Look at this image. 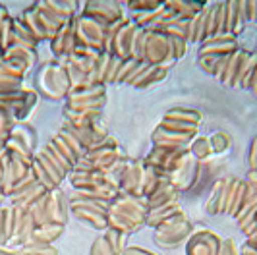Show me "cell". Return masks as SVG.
Returning <instances> with one entry per match:
<instances>
[{"label": "cell", "instance_id": "cell-18", "mask_svg": "<svg viewBox=\"0 0 257 255\" xmlns=\"http://www.w3.org/2000/svg\"><path fill=\"white\" fill-rule=\"evenodd\" d=\"M20 20L26 24V27L33 33V37L37 39V43H43V41H49V31H47V27L43 24V20H41V16H39L37 8L35 6H31V8H27L22 12L20 16Z\"/></svg>", "mask_w": 257, "mask_h": 255}, {"label": "cell", "instance_id": "cell-10", "mask_svg": "<svg viewBox=\"0 0 257 255\" xmlns=\"http://www.w3.org/2000/svg\"><path fill=\"white\" fill-rule=\"evenodd\" d=\"M136 29H138V26L132 20H128L124 26L120 27V31L114 35L110 47L106 49V54L118 56L122 60L134 58V35H136Z\"/></svg>", "mask_w": 257, "mask_h": 255}, {"label": "cell", "instance_id": "cell-15", "mask_svg": "<svg viewBox=\"0 0 257 255\" xmlns=\"http://www.w3.org/2000/svg\"><path fill=\"white\" fill-rule=\"evenodd\" d=\"M195 140L192 136H186V134H178V132H172L163 126H157V130L151 136V141L157 147H167V149H188L190 143Z\"/></svg>", "mask_w": 257, "mask_h": 255}, {"label": "cell", "instance_id": "cell-1", "mask_svg": "<svg viewBox=\"0 0 257 255\" xmlns=\"http://www.w3.org/2000/svg\"><path fill=\"white\" fill-rule=\"evenodd\" d=\"M108 228H114L122 234H134L145 226L149 215V203L145 197L128 195L118 191L108 207Z\"/></svg>", "mask_w": 257, "mask_h": 255}, {"label": "cell", "instance_id": "cell-47", "mask_svg": "<svg viewBox=\"0 0 257 255\" xmlns=\"http://www.w3.org/2000/svg\"><path fill=\"white\" fill-rule=\"evenodd\" d=\"M238 247H236V243H234V240L232 238H228V240H222L220 242V251L219 255H238Z\"/></svg>", "mask_w": 257, "mask_h": 255}, {"label": "cell", "instance_id": "cell-14", "mask_svg": "<svg viewBox=\"0 0 257 255\" xmlns=\"http://www.w3.org/2000/svg\"><path fill=\"white\" fill-rule=\"evenodd\" d=\"M70 215V199L66 197V193L60 188L49 191V201H47V211L45 218L47 222H60L66 224Z\"/></svg>", "mask_w": 257, "mask_h": 255}, {"label": "cell", "instance_id": "cell-48", "mask_svg": "<svg viewBox=\"0 0 257 255\" xmlns=\"http://www.w3.org/2000/svg\"><path fill=\"white\" fill-rule=\"evenodd\" d=\"M122 255H157V253L149 251V249H143V247H140V245H128Z\"/></svg>", "mask_w": 257, "mask_h": 255}, {"label": "cell", "instance_id": "cell-36", "mask_svg": "<svg viewBox=\"0 0 257 255\" xmlns=\"http://www.w3.org/2000/svg\"><path fill=\"white\" fill-rule=\"evenodd\" d=\"M238 10L242 24L257 22V0H238Z\"/></svg>", "mask_w": 257, "mask_h": 255}, {"label": "cell", "instance_id": "cell-16", "mask_svg": "<svg viewBox=\"0 0 257 255\" xmlns=\"http://www.w3.org/2000/svg\"><path fill=\"white\" fill-rule=\"evenodd\" d=\"M247 56L249 52L238 49L236 52H232L230 60L224 66L222 74H220V83H224L226 87H232V89H238V81H240V74H242V68L244 64L247 62Z\"/></svg>", "mask_w": 257, "mask_h": 255}, {"label": "cell", "instance_id": "cell-3", "mask_svg": "<svg viewBox=\"0 0 257 255\" xmlns=\"http://www.w3.org/2000/svg\"><path fill=\"white\" fill-rule=\"evenodd\" d=\"M190 234H192V224L186 218L184 211H180L178 215L165 220L159 228H155V242L163 247H176Z\"/></svg>", "mask_w": 257, "mask_h": 255}, {"label": "cell", "instance_id": "cell-37", "mask_svg": "<svg viewBox=\"0 0 257 255\" xmlns=\"http://www.w3.org/2000/svg\"><path fill=\"white\" fill-rule=\"evenodd\" d=\"M167 0H136L132 2L130 6H126L130 12H153V10H159L161 6H165Z\"/></svg>", "mask_w": 257, "mask_h": 255}, {"label": "cell", "instance_id": "cell-2", "mask_svg": "<svg viewBox=\"0 0 257 255\" xmlns=\"http://www.w3.org/2000/svg\"><path fill=\"white\" fill-rule=\"evenodd\" d=\"M37 89L49 99H62L70 91V81L62 64L45 62L37 74Z\"/></svg>", "mask_w": 257, "mask_h": 255}, {"label": "cell", "instance_id": "cell-12", "mask_svg": "<svg viewBox=\"0 0 257 255\" xmlns=\"http://www.w3.org/2000/svg\"><path fill=\"white\" fill-rule=\"evenodd\" d=\"M143 182H145V163L143 161H130L124 176L120 180V191L128 195L143 197Z\"/></svg>", "mask_w": 257, "mask_h": 255}, {"label": "cell", "instance_id": "cell-29", "mask_svg": "<svg viewBox=\"0 0 257 255\" xmlns=\"http://www.w3.org/2000/svg\"><path fill=\"white\" fill-rule=\"evenodd\" d=\"M165 4L174 14H178L182 20H192V18H195L197 14L203 10V8H199L197 4H193L190 0H167Z\"/></svg>", "mask_w": 257, "mask_h": 255}, {"label": "cell", "instance_id": "cell-28", "mask_svg": "<svg viewBox=\"0 0 257 255\" xmlns=\"http://www.w3.org/2000/svg\"><path fill=\"white\" fill-rule=\"evenodd\" d=\"M64 68L66 76H68V81H70V89L72 87H79V85H87V74L77 66L74 60L70 58H64V60H58Z\"/></svg>", "mask_w": 257, "mask_h": 255}, {"label": "cell", "instance_id": "cell-22", "mask_svg": "<svg viewBox=\"0 0 257 255\" xmlns=\"http://www.w3.org/2000/svg\"><path fill=\"white\" fill-rule=\"evenodd\" d=\"M2 58L22 64V66H26L27 70H29V68L35 64V60H37V51H31V49H24V47L12 45V47H8V49L4 51Z\"/></svg>", "mask_w": 257, "mask_h": 255}, {"label": "cell", "instance_id": "cell-17", "mask_svg": "<svg viewBox=\"0 0 257 255\" xmlns=\"http://www.w3.org/2000/svg\"><path fill=\"white\" fill-rule=\"evenodd\" d=\"M64 120L79 128H95L103 120V108H91V110H70L64 108Z\"/></svg>", "mask_w": 257, "mask_h": 255}, {"label": "cell", "instance_id": "cell-50", "mask_svg": "<svg viewBox=\"0 0 257 255\" xmlns=\"http://www.w3.org/2000/svg\"><path fill=\"white\" fill-rule=\"evenodd\" d=\"M0 255H24L22 247H10V245H0Z\"/></svg>", "mask_w": 257, "mask_h": 255}, {"label": "cell", "instance_id": "cell-49", "mask_svg": "<svg viewBox=\"0 0 257 255\" xmlns=\"http://www.w3.org/2000/svg\"><path fill=\"white\" fill-rule=\"evenodd\" d=\"M244 182L247 184V188H249V190L257 191V170H249Z\"/></svg>", "mask_w": 257, "mask_h": 255}, {"label": "cell", "instance_id": "cell-30", "mask_svg": "<svg viewBox=\"0 0 257 255\" xmlns=\"http://www.w3.org/2000/svg\"><path fill=\"white\" fill-rule=\"evenodd\" d=\"M257 72V52H249L247 56V62L242 68V74H240V81H238V89H249V83L255 76Z\"/></svg>", "mask_w": 257, "mask_h": 255}, {"label": "cell", "instance_id": "cell-11", "mask_svg": "<svg viewBox=\"0 0 257 255\" xmlns=\"http://www.w3.org/2000/svg\"><path fill=\"white\" fill-rule=\"evenodd\" d=\"M167 76L168 68H165V66H149V64L145 62H140L126 85H132L134 89H145L149 85H155V83L163 81Z\"/></svg>", "mask_w": 257, "mask_h": 255}, {"label": "cell", "instance_id": "cell-5", "mask_svg": "<svg viewBox=\"0 0 257 255\" xmlns=\"http://www.w3.org/2000/svg\"><path fill=\"white\" fill-rule=\"evenodd\" d=\"M143 62L149 64V66H165L168 70L176 64V60L170 56V43H168V37L165 33L147 31Z\"/></svg>", "mask_w": 257, "mask_h": 255}, {"label": "cell", "instance_id": "cell-53", "mask_svg": "<svg viewBox=\"0 0 257 255\" xmlns=\"http://www.w3.org/2000/svg\"><path fill=\"white\" fill-rule=\"evenodd\" d=\"M132 2H136V0H124V4H126V6H130Z\"/></svg>", "mask_w": 257, "mask_h": 255}, {"label": "cell", "instance_id": "cell-54", "mask_svg": "<svg viewBox=\"0 0 257 255\" xmlns=\"http://www.w3.org/2000/svg\"><path fill=\"white\" fill-rule=\"evenodd\" d=\"M118 2H120V4H122V2H124V0H118Z\"/></svg>", "mask_w": 257, "mask_h": 255}, {"label": "cell", "instance_id": "cell-27", "mask_svg": "<svg viewBox=\"0 0 257 255\" xmlns=\"http://www.w3.org/2000/svg\"><path fill=\"white\" fill-rule=\"evenodd\" d=\"M224 4V12H226V18H228V29H230L232 35H240L244 31L245 24H242L240 20V10H238V0H222Z\"/></svg>", "mask_w": 257, "mask_h": 255}, {"label": "cell", "instance_id": "cell-8", "mask_svg": "<svg viewBox=\"0 0 257 255\" xmlns=\"http://www.w3.org/2000/svg\"><path fill=\"white\" fill-rule=\"evenodd\" d=\"M220 240L217 234L209 230H197L190 234L186 243V255H219Z\"/></svg>", "mask_w": 257, "mask_h": 255}, {"label": "cell", "instance_id": "cell-26", "mask_svg": "<svg viewBox=\"0 0 257 255\" xmlns=\"http://www.w3.org/2000/svg\"><path fill=\"white\" fill-rule=\"evenodd\" d=\"M47 8H51L52 12H56L58 16H62L66 20H72L76 18V12L79 8V2L77 0H41Z\"/></svg>", "mask_w": 257, "mask_h": 255}, {"label": "cell", "instance_id": "cell-21", "mask_svg": "<svg viewBox=\"0 0 257 255\" xmlns=\"http://www.w3.org/2000/svg\"><path fill=\"white\" fill-rule=\"evenodd\" d=\"M180 211H182L180 201L165 205V207H159V209H151V211H149V215H147V218H145V224H147V226H151V228H159L165 220L172 218L174 215H178Z\"/></svg>", "mask_w": 257, "mask_h": 255}, {"label": "cell", "instance_id": "cell-35", "mask_svg": "<svg viewBox=\"0 0 257 255\" xmlns=\"http://www.w3.org/2000/svg\"><path fill=\"white\" fill-rule=\"evenodd\" d=\"M14 43V18H6L4 22H0V49L2 54L8 47H12Z\"/></svg>", "mask_w": 257, "mask_h": 255}, {"label": "cell", "instance_id": "cell-6", "mask_svg": "<svg viewBox=\"0 0 257 255\" xmlns=\"http://www.w3.org/2000/svg\"><path fill=\"white\" fill-rule=\"evenodd\" d=\"M104 31L106 27L93 18H87L83 14L76 16V45L79 47H89L104 52Z\"/></svg>", "mask_w": 257, "mask_h": 255}, {"label": "cell", "instance_id": "cell-46", "mask_svg": "<svg viewBox=\"0 0 257 255\" xmlns=\"http://www.w3.org/2000/svg\"><path fill=\"white\" fill-rule=\"evenodd\" d=\"M247 166L249 170H257V136L251 140L249 151H247Z\"/></svg>", "mask_w": 257, "mask_h": 255}, {"label": "cell", "instance_id": "cell-38", "mask_svg": "<svg viewBox=\"0 0 257 255\" xmlns=\"http://www.w3.org/2000/svg\"><path fill=\"white\" fill-rule=\"evenodd\" d=\"M58 136H60V138H62V140H64L66 143L70 145V147H72V151H74V153H76L77 157H79V159H81L83 155L87 153V147H85V145H83L81 141L77 140V138H76V136H74V134H72V132H68L66 128H60V132H58Z\"/></svg>", "mask_w": 257, "mask_h": 255}, {"label": "cell", "instance_id": "cell-45", "mask_svg": "<svg viewBox=\"0 0 257 255\" xmlns=\"http://www.w3.org/2000/svg\"><path fill=\"white\" fill-rule=\"evenodd\" d=\"M120 66H122V58L112 56V62H110V68H108V76H106V85H116V77H118Z\"/></svg>", "mask_w": 257, "mask_h": 255}, {"label": "cell", "instance_id": "cell-34", "mask_svg": "<svg viewBox=\"0 0 257 255\" xmlns=\"http://www.w3.org/2000/svg\"><path fill=\"white\" fill-rule=\"evenodd\" d=\"M222 184H224V178L217 180V184L213 186L211 190V195L205 203V211L211 213V215H219L220 213V201H222Z\"/></svg>", "mask_w": 257, "mask_h": 255}, {"label": "cell", "instance_id": "cell-41", "mask_svg": "<svg viewBox=\"0 0 257 255\" xmlns=\"http://www.w3.org/2000/svg\"><path fill=\"white\" fill-rule=\"evenodd\" d=\"M201 20H203V10L197 14L195 18L190 20V26H188V45L190 43H199V35H201Z\"/></svg>", "mask_w": 257, "mask_h": 255}, {"label": "cell", "instance_id": "cell-52", "mask_svg": "<svg viewBox=\"0 0 257 255\" xmlns=\"http://www.w3.org/2000/svg\"><path fill=\"white\" fill-rule=\"evenodd\" d=\"M249 91H251L253 95H257V72H255V76H253V79H251V83H249Z\"/></svg>", "mask_w": 257, "mask_h": 255}, {"label": "cell", "instance_id": "cell-44", "mask_svg": "<svg viewBox=\"0 0 257 255\" xmlns=\"http://www.w3.org/2000/svg\"><path fill=\"white\" fill-rule=\"evenodd\" d=\"M89 255H116V253L110 249V245L104 240V236H99L95 242L91 243Z\"/></svg>", "mask_w": 257, "mask_h": 255}, {"label": "cell", "instance_id": "cell-4", "mask_svg": "<svg viewBox=\"0 0 257 255\" xmlns=\"http://www.w3.org/2000/svg\"><path fill=\"white\" fill-rule=\"evenodd\" d=\"M188 151L190 149H167V147H157V145H153V149L143 159V163L153 166L157 170H161L163 174H167L168 178H172V174L186 161Z\"/></svg>", "mask_w": 257, "mask_h": 255}, {"label": "cell", "instance_id": "cell-55", "mask_svg": "<svg viewBox=\"0 0 257 255\" xmlns=\"http://www.w3.org/2000/svg\"><path fill=\"white\" fill-rule=\"evenodd\" d=\"M0 56H2V49H0Z\"/></svg>", "mask_w": 257, "mask_h": 255}, {"label": "cell", "instance_id": "cell-25", "mask_svg": "<svg viewBox=\"0 0 257 255\" xmlns=\"http://www.w3.org/2000/svg\"><path fill=\"white\" fill-rule=\"evenodd\" d=\"M64 226L66 224H60V222H47V224H41V226L35 228V232H33L31 238H35V240H39V242L52 243V242H56V238L62 236Z\"/></svg>", "mask_w": 257, "mask_h": 255}, {"label": "cell", "instance_id": "cell-7", "mask_svg": "<svg viewBox=\"0 0 257 255\" xmlns=\"http://www.w3.org/2000/svg\"><path fill=\"white\" fill-rule=\"evenodd\" d=\"M83 16L93 18L95 22H99L101 26L108 27L118 20L124 18L122 12V4L118 0H87L83 4Z\"/></svg>", "mask_w": 257, "mask_h": 255}, {"label": "cell", "instance_id": "cell-39", "mask_svg": "<svg viewBox=\"0 0 257 255\" xmlns=\"http://www.w3.org/2000/svg\"><path fill=\"white\" fill-rule=\"evenodd\" d=\"M138 64H140V60H136V58L122 60V66H120V70H118V77H116V83L126 85V83H128V79L132 77V74H134V70L138 68Z\"/></svg>", "mask_w": 257, "mask_h": 255}, {"label": "cell", "instance_id": "cell-42", "mask_svg": "<svg viewBox=\"0 0 257 255\" xmlns=\"http://www.w3.org/2000/svg\"><path fill=\"white\" fill-rule=\"evenodd\" d=\"M168 43H170V56L178 62L180 58H184V54L188 51V43L180 37H168Z\"/></svg>", "mask_w": 257, "mask_h": 255}, {"label": "cell", "instance_id": "cell-20", "mask_svg": "<svg viewBox=\"0 0 257 255\" xmlns=\"http://www.w3.org/2000/svg\"><path fill=\"white\" fill-rule=\"evenodd\" d=\"M215 33H219V2L213 4L211 8H203V20H201V35L199 43L213 37Z\"/></svg>", "mask_w": 257, "mask_h": 255}, {"label": "cell", "instance_id": "cell-40", "mask_svg": "<svg viewBox=\"0 0 257 255\" xmlns=\"http://www.w3.org/2000/svg\"><path fill=\"white\" fill-rule=\"evenodd\" d=\"M51 141H52V145H54V147H56L60 153L64 155V157L68 159V161H70V163H72V165H76L77 161H79V157H77V155L72 151V147H70V145H68V143H66V141L62 140L58 134H56V136H52Z\"/></svg>", "mask_w": 257, "mask_h": 255}, {"label": "cell", "instance_id": "cell-9", "mask_svg": "<svg viewBox=\"0 0 257 255\" xmlns=\"http://www.w3.org/2000/svg\"><path fill=\"white\" fill-rule=\"evenodd\" d=\"M49 43H51V51L56 56V60L68 58L76 49V18L68 20Z\"/></svg>", "mask_w": 257, "mask_h": 255}, {"label": "cell", "instance_id": "cell-56", "mask_svg": "<svg viewBox=\"0 0 257 255\" xmlns=\"http://www.w3.org/2000/svg\"><path fill=\"white\" fill-rule=\"evenodd\" d=\"M0 6H2V4H0Z\"/></svg>", "mask_w": 257, "mask_h": 255}, {"label": "cell", "instance_id": "cell-13", "mask_svg": "<svg viewBox=\"0 0 257 255\" xmlns=\"http://www.w3.org/2000/svg\"><path fill=\"white\" fill-rule=\"evenodd\" d=\"M240 49L236 35L232 33H215L213 37L199 43V51L197 54H217V56H226Z\"/></svg>", "mask_w": 257, "mask_h": 255}, {"label": "cell", "instance_id": "cell-23", "mask_svg": "<svg viewBox=\"0 0 257 255\" xmlns=\"http://www.w3.org/2000/svg\"><path fill=\"white\" fill-rule=\"evenodd\" d=\"M18 47H24V49H31V51H37V39L33 37V33L26 27V24L20 20V18H14V43Z\"/></svg>", "mask_w": 257, "mask_h": 255}, {"label": "cell", "instance_id": "cell-19", "mask_svg": "<svg viewBox=\"0 0 257 255\" xmlns=\"http://www.w3.org/2000/svg\"><path fill=\"white\" fill-rule=\"evenodd\" d=\"M104 95H106V85H79L68 91L66 102L93 101V99H103Z\"/></svg>", "mask_w": 257, "mask_h": 255}, {"label": "cell", "instance_id": "cell-51", "mask_svg": "<svg viewBox=\"0 0 257 255\" xmlns=\"http://www.w3.org/2000/svg\"><path fill=\"white\" fill-rule=\"evenodd\" d=\"M238 255H257V249H251V247H247V245H242V249L238 251Z\"/></svg>", "mask_w": 257, "mask_h": 255}, {"label": "cell", "instance_id": "cell-33", "mask_svg": "<svg viewBox=\"0 0 257 255\" xmlns=\"http://www.w3.org/2000/svg\"><path fill=\"white\" fill-rule=\"evenodd\" d=\"M159 126L167 128V130H172V132H178V134L192 136V138L197 136V126L188 124V122H182V120H174V118H167V116H163V120H161Z\"/></svg>", "mask_w": 257, "mask_h": 255}, {"label": "cell", "instance_id": "cell-31", "mask_svg": "<svg viewBox=\"0 0 257 255\" xmlns=\"http://www.w3.org/2000/svg\"><path fill=\"white\" fill-rule=\"evenodd\" d=\"M103 236H104V240L108 242V245H110V249H112L116 255H122L124 249L128 247V245H126L128 234H122V232H118V230H114V228H106L103 232Z\"/></svg>", "mask_w": 257, "mask_h": 255}, {"label": "cell", "instance_id": "cell-43", "mask_svg": "<svg viewBox=\"0 0 257 255\" xmlns=\"http://www.w3.org/2000/svg\"><path fill=\"white\" fill-rule=\"evenodd\" d=\"M103 106L104 97L103 99H93V101H74L66 104V108H70V110H91V108H103Z\"/></svg>", "mask_w": 257, "mask_h": 255}, {"label": "cell", "instance_id": "cell-32", "mask_svg": "<svg viewBox=\"0 0 257 255\" xmlns=\"http://www.w3.org/2000/svg\"><path fill=\"white\" fill-rule=\"evenodd\" d=\"M165 116L167 118H174V120H182V122H188V124H193V126L197 128L201 124V114L197 110H192V108H180V106H176V108H170Z\"/></svg>", "mask_w": 257, "mask_h": 255}, {"label": "cell", "instance_id": "cell-24", "mask_svg": "<svg viewBox=\"0 0 257 255\" xmlns=\"http://www.w3.org/2000/svg\"><path fill=\"white\" fill-rule=\"evenodd\" d=\"M240 178H224V184H222V201H220V213L224 215H230L232 205L236 201V195H238V190H240Z\"/></svg>", "mask_w": 257, "mask_h": 255}]
</instances>
